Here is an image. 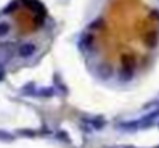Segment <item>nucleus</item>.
Masks as SVG:
<instances>
[{"instance_id":"f257e3e1","label":"nucleus","mask_w":159,"mask_h":148,"mask_svg":"<svg viewBox=\"0 0 159 148\" xmlns=\"http://www.w3.org/2000/svg\"><path fill=\"white\" fill-rule=\"evenodd\" d=\"M37 45L36 43H33V42H25V43H22L19 48H17V54H19V57H22V59H30V57H33L36 52H37Z\"/></svg>"},{"instance_id":"f03ea898","label":"nucleus","mask_w":159,"mask_h":148,"mask_svg":"<svg viewBox=\"0 0 159 148\" xmlns=\"http://www.w3.org/2000/svg\"><path fill=\"white\" fill-rule=\"evenodd\" d=\"M9 33H11V23L6 20H2L0 22V39L6 37Z\"/></svg>"}]
</instances>
